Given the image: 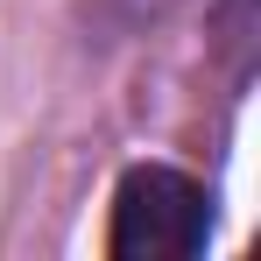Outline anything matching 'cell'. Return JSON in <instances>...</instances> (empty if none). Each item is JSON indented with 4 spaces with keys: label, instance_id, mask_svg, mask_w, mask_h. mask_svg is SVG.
Instances as JSON below:
<instances>
[{
    "label": "cell",
    "instance_id": "1",
    "mask_svg": "<svg viewBox=\"0 0 261 261\" xmlns=\"http://www.w3.org/2000/svg\"><path fill=\"white\" fill-rule=\"evenodd\" d=\"M212 240V191L170 163H141L113 191V261H191Z\"/></svg>",
    "mask_w": 261,
    "mask_h": 261
}]
</instances>
